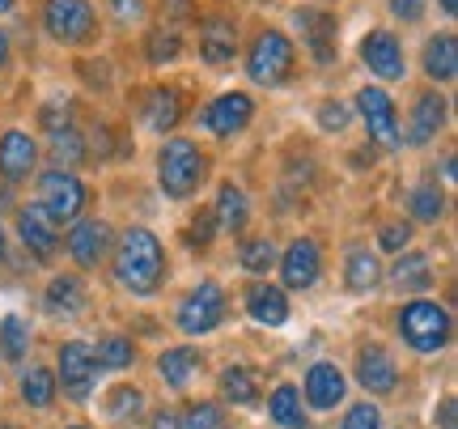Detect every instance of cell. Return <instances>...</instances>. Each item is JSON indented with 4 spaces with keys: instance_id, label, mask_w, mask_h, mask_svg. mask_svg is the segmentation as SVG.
<instances>
[{
    "instance_id": "6da1fadb",
    "label": "cell",
    "mask_w": 458,
    "mask_h": 429,
    "mask_svg": "<svg viewBox=\"0 0 458 429\" xmlns=\"http://www.w3.org/2000/svg\"><path fill=\"white\" fill-rule=\"evenodd\" d=\"M111 272H114V281H119V289H128L131 297L162 294L165 277H170L165 243L148 226H128L123 234H114Z\"/></svg>"
},
{
    "instance_id": "7a4b0ae2",
    "label": "cell",
    "mask_w": 458,
    "mask_h": 429,
    "mask_svg": "<svg viewBox=\"0 0 458 429\" xmlns=\"http://www.w3.org/2000/svg\"><path fill=\"white\" fill-rule=\"evenodd\" d=\"M394 331H399V340L411 353L433 357V353H445V348L454 345V314L437 297H408L394 311Z\"/></svg>"
},
{
    "instance_id": "3957f363",
    "label": "cell",
    "mask_w": 458,
    "mask_h": 429,
    "mask_svg": "<svg viewBox=\"0 0 458 429\" xmlns=\"http://www.w3.org/2000/svg\"><path fill=\"white\" fill-rule=\"evenodd\" d=\"M213 158L191 136H165L157 145V187L170 200H191L208 183Z\"/></svg>"
},
{
    "instance_id": "277c9868",
    "label": "cell",
    "mask_w": 458,
    "mask_h": 429,
    "mask_svg": "<svg viewBox=\"0 0 458 429\" xmlns=\"http://www.w3.org/2000/svg\"><path fill=\"white\" fill-rule=\"evenodd\" d=\"M242 73L259 90H280L297 77V43L280 26H259L242 51Z\"/></svg>"
},
{
    "instance_id": "5b68a950",
    "label": "cell",
    "mask_w": 458,
    "mask_h": 429,
    "mask_svg": "<svg viewBox=\"0 0 458 429\" xmlns=\"http://www.w3.org/2000/svg\"><path fill=\"white\" fill-rule=\"evenodd\" d=\"M38 26L55 47L85 51L102 39V13L94 0H43Z\"/></svg>"
},
{
    "instance_id": "8992f818",
    "label": "cell",
    "mask_w": 458,
    "mask_h": 429,
    "mask_svg": "<svg viewBox=\"0 0 458 429\" xmlns=\"http://www.w3.org/2000/svg\"><path fill=\"white\" fill-rule=\"evenodd\" d=\"M34 187H38V196L34 204L47 213V221L60 230V226H72V221H81L85 209H89V183L77 175V170H60V166H51V170H38L34 175Z\"/></svg>"
},
{
    "instance_id": "52a82bcc",
    "label": "cell",
    "mask_w": 458,
    "mask_h": 429,
    "mask_svg": "<svg viewBox=\"0 0 458 429\" xmlns=\"http://www.w3.org/2000/svg\"><path fill=\"white\" fill-rule=\"evenodd\" d=\"M352 111L360 116V124H365V133H369V141H374L377 149H386V153H394V149H403V124H399V107H394L391 90H382V85H360L357 99H352Z\"/></svg>"
},
{
    "instance_id": "ba28073f",
    "label": "cell",
    "mask_w": 458,
    "mask_h": 429,
    "mask_svg": "<svg viewBox=\"0 0 458 429\" xmlns=\"http://www.w3.org/2000/svg\"><path fill=\"white\" fill-rule=\"evenodd\" d=\"M225 311H229V297L225 289H221V281H199L187 289V297H182L179 306H174V328L182 331V336H208V331H216L221 323H225Z\"/></svg>"
},
{
    "instance_id": "9c48e42d",
    "label": "cell",
    "mask_w": 458,
    "mask_h": 429,
    "mask_svg": "<svg viewBox=\"0 0 458 429\" xmlns=\"http://www.w3.org/2000/svg\"><path fill=\"white\" fill-rule=\"evenodd\" d=\"M293 26L301 34V47L318 68L340 64V17L323 9V4H297Z\"/></svg>"
},
{
    "instance_id": "30bf717a",
    "label": "cell",
    "mask_w": 458,
    "mask_h": 429,
    "mask_svg": "<svg viewBox=\"0 0 458 429\" xmlns=\"http://www.w3.org/2000/svg\"><path fill=\"white\" fill-rule=\"evenodd\" d=\"M255 124V99L246 90H225L196 111V128L213 141H233Z\"/></svg>"
},
{
    "instance_id": "8fae6325",
    "label": "cell",
    "mask_w": 458,
    "mask_h": 429,
    "mask_svg": "<svg viewBox=\"0 0 458 429\" xmlns=\"http://www.w3.org/2000/svg\"><path fill=\"white\" fill-rule=\"evenodd\" d=\"M276 268L284 294H310L314 285L323 281V243L314 234H297L276 255Z\"/></svg>"
},
{
    "instance_id": "7c38bea8",
    "label": "cell",
    "mask_w": 458,
    "mask_h": 429,
    "mask_svg": "<svg viewBox=\"0 0 458 429\" xmlns=\"http://www.w3.org/2000/svg\"><path fill=\"white\" fill-rule=\"evenodd\" d=\"M360 64L369 68V77L377 82H403L408 77V47L391 26H369L357 43Z\"/></svg>"
},
{
    "instance_id": "4fadbf2b",
    "label": "cell",
    "mask_w": 458,
    "mask_h": 429,
    "mask_svg": "<svg viewBox=\"0 0 458 429\" xmlns=\"http://www.w3.org/2000/svg\"><path fill=\"white\" fill-rule=\"evenodd\" d=\"M60 247L68 251V260H72L77 268L94 272V268H102L106 260H111L114 226L106 221V217H81V221H72V226H68V234L60 238Z\"/></svg>"
},
{
    "instance_id": "5bb4252c",
    "label": "cell",
    "mask_w": 458,
    "mask_h": 429,
    "mask_svg": "<svg viewBox=\"0 0 458 429\" xmlns=\"http://www.w3.org/2000/svg\"><path fill=\"white\" fill-rule=\"evenodd\" d=\"M55 387L64 391L72 404H85L98 387V365H94V353L85 340H64L60 353H55Z\"/></svg>"
},
{
    "instance_id": "9a60e30c",
    "label": "cell",
    "mask_w": 458,
    "mask_h": 429,
    "mask_svg": "<svg viewBox=\"0 0 458 429\" xmlns=\"http://www.w3.org/2000/svg\"><path fill=\"white\" fill-rule=\"evenodd\" d=\"M199 60L213 68V73H225L238 56H242V34H238V17L229 13H208L199 17Z\"/></svg>"
},
{
    "instance_id": "2e32d148",
    "label": "cell",
    "mask_w": 458,
    "mask_h": 429,
    "mask_svg": "<svg viewBox=\"0 0 458 429\" xmlns=\"http://www.w3.org/2000/svg\"><path fill=\"white\" fill-rule=\"evenodd\" d=\"M301 404H306V413H335L348 396V374H344L335 362L327 357H318V362L306 365V374H301Z\"/></svg>"
},
{
    "instance_id": "e0dca14e",
    "label": "cell",
    "mask_w": 458,
    "mask_h": 429,
    "mask_svg": "<svg viewBox=\"0 0 458 429\" xmlns=\"http://www.w3.org/2000/svg\"><path fill=\"white\" fill-rule=\"evenodd\" d=\"M445 119H450V99L442 90H420L411 99V111H408V133H403V145L408 149H425L433 145L437 136L445 133Z\"/></svg>"
},
{
    "instance_id": "ac0fdd59",
    "label": "cell",
    "mask_w": 458,
    "mask_h": 429,
    "mask_svg": "<svg viewBox=\"0 0 458 429\" xmlns=\"http://www.w3.org/2000/svg\"><path fill=\"white\" fill-rule=\"evenodd\" d=\"M182 119H187V94L179 85H148L140 94V124L153 136H174Z\"/></svg>"
},
{
    "instance_id": "d6986e66",
    "label": "cell",
    "mask_w": 458,
    "mask_h": 429,
    "mask_svg": "<svg viewBox=\"0 0 458 429\" xmlns=\"http://www.w3.org/2000/svg\"><path fill=\"white\" fill-rule=\"evenodd\" d=\"M13 230H17V238H21L26 255L38 260V264H51V260L60 255V230L51 226L47 213H43L38 204H17Z\"/></svg>"
},
{
    "instance_id": "ffe728a7",
    "label": "cell",
    "mask_w": 458,
    "mask_h": 429,
    "mask_svg": "<svg viewBox=\"0 0 458 429\" xmlns=\"http://www.w3.org/2000/svg\"><path fill=\"white\" fill-rule=\"evenodd\" d=\"M38 175V141L26 128H4L0 133V179L9 187H21Z\"/></svg>"
},
{
    "instance_id": "44dd1931",
    "label": "cell",
    "mask_w": 458,
    "mask_h": 429,
    "mask_svg": "<svg viewBox=\"0 0 458 429\" xmlns=\"http://www.w3.org/2000/svg\"><path fill=\"white\" fill-rule=\"evenodd\" d=\"M352 374H357V382L365 387V396H391V391H399V362L391 357V348L382 345H360L357 348V362H352Z\"/></svg>"
},
{
    "instance_id": "7402d4cb",
    "label": "cell",
    "mask_w": 458,
    "mask_h": 429,
    "mask_svg": "<svg viewBox=\"0 0 458 429\" xmlns=\"http://www.w3.org/2000/svg\"><path fill=\"white\" fill-rule=\"evenodd\" d=\"M242 306H246V314H250L259 328H284V323H289V314H293L289 294H284L280 285H272V281H250L246 285Z\"/></svg>"
},
{
    "instance_id": "603a6c76",
    "label": "cell",
    "mask_w": 458,
    "mask_h": 429,
    "mask_svg": "<svg viewBox=\"0 0 458 429\" xmlns=\"http://www.w3.org/2000/svg\"><path fill=\"white\" fill-rule=\"evenodd\" d=\"M85 306H89V289H85L81 272H55L43 285V311L55 319H77Z\"/></svg>"
},
{
    "instance_id": "cb8c5ba5",
    "label": "cell",
    "mask_w": 458,
    "mask_h": 429,
    "mask_svg": "<svg viewBox=\"0 0 458 429\" xmlns=\"http://www.w3.org/2000/svg\"><path fill=\"white\" fill-rule=\"evenodd\" d=\"M386 277V268L377 260V251L369 243H348L344 247V289L348 294H374Z\"/></svg>"
},
{
    "instance_id": "d4e9b609",
    "label": "cell",
    "mask_w": 458,
    "mask_h": 429,
    "mask_svg": "<svg viewBox=\"0 0 458 429\" xmlns=\"http://www.w3.org/2000/svg\"><path fill=\"white\" fill-rule=\"evenodd\" d=\"M199 365H204V353L196 345H170L157 353V379L165 391H187L191 379L199 374Z\"/></svg>"
},
{
    "instance_id": "484cf974",
    "label": "cell",
    "mask_w": 458,
    "mask_h": 429,
    "mask_svg": "<svg viewBox=\"0 0 458 429\" xmlns=\"http://www.w3.org/2000/svg\"><path fill=\"white\" fill-rule=\"evenodd\" d=\"M420 68H425L428 85H450L458 77V34L454 30H437L420 51Z\"/></svg>"
},
{
    "instance_id": "4316f807",
    "label": "cell",
    "mask_w": 458,
    "mask_h": 429,
    "mask_svg": "<svg viewBox=\"0 0 458 429\" xmlns=\"http://www.w3.org/2000/svg\"><path fill=\"white\" fill-rule=\"evenodd\" d=\"M382 281H391L399 294H428L433 281H437V272H433V260H428L425 251H403V255H394L391 272L382 277Z\"/></svg>"
},
{
    "instance_id": "83f0119b",
    "label": "cell",
    "mask_w": 458,
    "mask_h": 429,
    "mask_svg": "<svg viewBox=\"0 0 458 429\" xmlns=\"http://www.w3.org/2000/svg\"><path fill=\"white\" fill-rule=\"evenodd\" d=\"M216 387H221V399L233 404V408H259L263 404L259 374H255L250 365H242V362L225 365V370H221V379H216Z\"/></svg>"
},
{
    "instance_id": "f1b7e54d",
    "label": "cell",
    "mask_w": 458,
    "mask_h": 429,
    "mask_svg": "<svg viewBox=\"0 0 458 429\" xmlns=\"http://www.w3.org/2000/svg\"><path fill=\"white\" fill-rule=\"evenodd\" d=\"M17 396H21V404L34 408V413H51V408H55V396H60L55 370H47V365H26V370L17 374Z\"/></svg>"
},
{
    "instance_id": "f546056e",
    "label": "cell",
    "mask_w": 458,
    "mask_h": 429,
    "mask_svg": "<svg viewBox=\"0 0 458 429\" xmlns=\"http://www.w3.org/2000/svg\"><path fill=\"white\" fill-rule=\"evenodd\" d=\"M267 421L276 429H310V413L301 404L297 382H276L272 396H267Z\"/></svg>"
},
{
    "instance_id": "4dcf8cb0",
    "label": "cell",
    "mask_w": 458,
    "mask_h": 429,
    "mask_svg": "<svg viewBox=\"0 0 458 429\" xmlns=\"http://www.w3.org/2000/svg\"><path fill=\"white\" fill-rule=\"evenodd\" d=\"M213 213H216L221 234H242L246 221H250V196H246V187H238L233 179H225L221 187H216Z\"/></svg>"
},
{
    "instance_id": "1f68e13d",
    "label": "cell",
    "mask_w": 458,
    "mask_h": 429,
    "mask_svg": "<svg viewBox=\"0 0 458 429\" xmlns=\"http://www.w3.org/2000/svg\"><path fill=\"white\" fill-rule=\"evenodd\" d=\"M43 136H47L51 162L60 166V170H77V166L89 162V141L81 136V128H77V124L55 128V133H43Z\"/></svg>"
},
{
    "instance_id": "d6a6232c",
    "label": "cell",
    "mask_w": 458,
    "mask_h": 429,
    "mask_svg": "<svg viewBox=\"0 0 458 429\" xmlns=\"http://www.w3.org/2000/svg\"><path fill=\"white\" fill-rule=\"evenodd\" d=\"M445 209H450V200H445V192L437 187V179H420L408 192V217L420 221V226H437L445 217Z\"/></svg>"
},
{
    "instance_id": "836d02e7",
    "label": "cell",
    "mask_w": 458,
    "mask_h": 429,
    "mask_svg": "<svg viewBox=\"0 0 458 429\" xmlns=\"http://www.w3.org/2000/svg\"><path fill=\"white\" fill-rule=\"evenodd\" d=\"M140 39H145V64H153V68L174 64V60H182V51H187V43H182V34L174 26H148Z\"/></svg>"
},
{
    "instance_id": "e575fe53",
    "label": "cell",
    "mask_w": 458,
    "mask_h": 429,
    "mask_svg": "<svg viewBox=\"0 0 458 429\" xmlns=\"http://www.w3.org/2000/svg\"><path fill=\"white\" fill-rule=\"evenodd\" d=\"M233 255H238V268H242L246 277H255V281H263V277H267V272L276 268L280 247L272 243V238H259V234H255V238H242Z\"/></svg>"
},
{
    "instance_id": "d590c367",
    "label": "cell",
    "mask_w": 458,
    "mask_h": 429,
    "mask_svg": "<svg viewBox=\"0 0 458 429\" xmlns=\"http://www.w3.org/2000/svg\"><path fill=\"white\" fill-rule=\"evenodd\" d=\"M94 353V365L98 370H131L136 365V345H131V336H119V331H106L98 336V345H89Z\"/></svg>"
},
{
    "instance_id": "8d00e7d4",
    "label": "cell",
    "mask_w": 458,
    "mask_h": 429,
    "mask_svg": "<svg viewBox=\"0 0 458 429\" xmlns=\"http://www.w3.org/2000/svg\"><path fill=\"white\" fill-rule=\"evenodd\" d=\"M30 353V323L21 314H4L0 319V362L21 365Z\"/></svg>"
},
{
    "instance_id": "74e56055",
    "label": "cell",
    "mask_w": 458,
    "mask_h": 429,
    "mask_svg": "<svg viewBox=\"0 0 458 429\" xmlns=\"http://www.w3.org/2000/svg\"><path fill=\"white\" fill-rule=\"evenodd\" d=\"M145 413V391L136 387V382H119L111 396H106V416H114V421H136V416Z\"/></svg>"
},
{
    "instance_id": "f35d334b",
    "label": "cell",
    "mask_w": 458,
    "mask_h": 429,
    "mask_svg": "<svg viewBox=\"0 0 458 429\" xmlns=\"http://www.w3.org/2000/svg\"><path fill=\"white\" fill-rule=\"evenodd\" d=\"M102 9L119 30H140L148 21V0H102Z\"/></svg>"
},
{
    "instance_id": "ab89813d",
    "label": "cell",
    "mask_w": 458,
    "mask_h": 429,
    "mask_svg": "<svg viewBox=\"0 0 458 429\" xmlns=\"http://www.w3.org/2000/svg\"><path fill=\"white\" fill-rule=\"evenodd\" d=\"M182 429H229V416L216 399H196L182 413Z\"/></svg>"
},
{
    "instance_id": "60d3db41",
    "label": "cell",
    "mask_w": 458,
    "mask_h": 429,
    "mask_svg": "<svg viewBox=\"0 0 458 429\" xmlns=\"http://www.w3.org/2000/svg\"><path fill=\"white\" fill-rule=\"evenodd\" d=\"M216 234H221V226H216L213 204H204V209L196 213V221L187 226V234H182V238H187V247H191V251H208L216 243Z\"/></svg>"
},
{
    "instance_id": "b9f144b4",
    "label": "cell",
    "mask_w": 458,
    "mask_h": 429,
    "mask_svg": "<svg viewBox=\"0 0 458 429\" xmlns=\"http://www.w3.org/2000/svg\"><path fill=\"white\" fill-rule=\"evenodd\" d=\"M411 247V221L403 217H391L377 226V251H391V255H403Z\"/></svg>"
},
{
    "instance_id": "7bdbcfd3",
    "label": "cell",
    "mask_w": 458,
    "mask_h": 429,
    "mask_svg": "<svg viewBox=\"0 0 458 429\" xmlns=\"http://www.w3.org/2000/svg\"><path fill=\"white\" fill-rule=\"evenodd\" d=\"M340 429H382V408L374 399H357V404L344 408Z\"/></svg>"
},
{
    "instance_id": "ee69618b",
    "label": "cell",
    "mask_w": 458,
    "mask_h": 429,
    "mask_svg": "<svg viewBox=\"0 0 458 429\" xmlns=\"http://www.w3.org/2000/svg\"><path fill=\"white\" fill-rule=\"evenodd\" d=\"M68 124H77V107L68 99H51L38 107V128L43 133H55V128H68Z\"/></svg>"
},
{
    "instance_id": "f6af8a7d",
    "label": "cell",
    "mask_w": 458,
    "mask_h": 429,
    "mask_svg": "<svg viewBox=\"0 0 458 429\" xmlns=\"http://www.w3.org/2000/svg\"><path fill=\"white\" fill-rule=\"evenodd\" d=\"M352 124V107L340 99H327V102H318V128L323 133H344Z\"/></svg>"
},
{
    "instance_id": "bcb514c9",
    "label": "cell",
    "mask_w": 458,
    "mask_h": 429,
    "mask_svg": "<svg viewBox=\"0 0 458 429\" xmlns=\"http://www.w3.org/2000/svg\"><path fill=\"white\" fill-rule=\"evenodd\" d=\"M386 13L403 26H420L428 13V0H386Z\"/></svg>"
},
{
    "instance_id": "7dc6e473",
    "label": "cell",
    "mask_w": 458,
    "mask_h": 429,
    "mask_svg": "<svg viewBox=\"0 0 458 429\" xmlns=\"http://www.w3.org/2000/svg\"><path fill=\"white\" fill-rule=\"evenodd\" d=\"M165 17H174V21H187V17H199V4L196 0H162Z\"/></svg>"
},
{
    "instance_id": "c3c4849f",
    "label": "cell",
    "mask_w": 458,
    "mask_h": 429,
    "mask_svg": "<svg viewBox=\"0 0 458 429\" xmlns=\"http://www.w3.org/2000/svg\"><path fill=\"white\" fill-rule=\"evenodd\" d=\"M433 425L458 429V404H454V396H445L442 404H437V413H433Z\"/></svg>"
},
{
    "instance_id": "681fc988",
    "label": "cell",
    "mask_w": 458,
    "mask_h": 429,
    "mask_svg": "<svg viewBox=\"0 0 458 429\" xmlns=\"http://www.w3.org/2000/svg\"><path fill=\"white\" fill-rule=\"evenodd\" d=\"M148 429H182V413H174V408H157V413L148 416Z\"/></svg>"
},
{
    "instance_id": "f907efd6",
    "label": "cell",
    "mask_w": 458,
    "mask_h": 429,
    "mask_svg": "<svg viewBox=\"0 0 458 429\" xmlns=\"http://www.w3.org/2000/svg\"><path fill=\"white\" fill-rule=\"evenodd\" d=\"M9 64H13V34L0 26V73H4Z\"/></svg>"
},
{
    "instance_id": "816d5d0a",
    "label": "cell",
    "mask_w": 458,
    "mask_h": 429,
    "mask_svg": "<svg viewBox=\"0 0 458 429\" xmlns=\"http://www.w3.org/2000/svg\"><path fill=\"white\" fill-rule=\"evenodd\" d=\"M442 179L454 183V153H445V158H442Z\"/></svg>"
},
{
    "instance_id": "f5cc1de1",
    "label": "cell",
    "mask_w": 458,
    "mask_h": 429,
    "mask_svg": "<svg viewBox=\"0 0 458 429\" xmlns=\"http://www.w3.org/2000/svg\"><path fill=\"white\" fill-rule=\"evenodd\" d=\"M437 9H442V17H450V21H454V17H458V0H437Z\"/></svg>"
},
{
    "instance_id": "db71d44e",
    "label": "cell",
    "mask_w": 458,
    "mask_h": 429,
    "mask_svg": "<svg viewBox=\"0 0 458 429\" xmlns=\"http://www.w3.org/2000/svg\"><path fill=\"white\" fill-rule=\"evenodd\" d=\"M9 204H13V187L0 179V209H9Z\"/></svg>"
},
{
    "instance_id": "11a10c76",
    "label": "cell",
    "mask_w": 458,
    "mask_h": 429,
    "mask_svg": "<svg viewBox=\"0 0 458 429\" xmlns=\"http://www.w3.org/2000/svg\"><path fill=\"white\" fill-rule=\"evenodd\" d=\"M9 260V234H4V221H0V268Z\"/></svg>"
},
{
    "instance_id": "9f6ffc18",
    "label": "cell",
    "mask_w": 458,
    "mask_h": 429,
    "mask_svg": "<svg viewBox=\"0 0 458 429\" xmlns=\"http://www.w3.org/2000/svg\"><path fill=\"white\" fill-rule=\"evenodd\" d=\"M17 9V0H0V17H9Z\"/></svg>"
},
{
    "instance_id": "6f0895ef",
    "label": "cell",
    "mask_w": 458,
    "mask_h": 429,
    "mask_svg": "<svg viewBox=\"0 0 458 429\" xmlns=\"http://www.w3.org/2000/svg\"><path fill=\"white\" fill-rule=\"evenodd\" d=\"M64 429H94V425H85V421H72V425H64Z\"/></svg>"
},
{
    "instance_id": "680465c9",
    "label": "cell",
    "mask_w": 458,
    "mask_h": 429,
    "mask_svg": "<svg viewBox=\"0 0 458 429\" xmlns=\"http://www.w3.org/2000/svg\"><path fill=\"white\" fill-rule=\"evenodd\" d=\"M0 429H21V425H13V421H0Z\"/></svg>"
}]
</instances>
